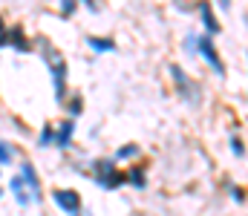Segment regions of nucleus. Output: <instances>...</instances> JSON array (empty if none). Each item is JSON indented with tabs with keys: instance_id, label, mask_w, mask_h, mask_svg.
Wrapping results in <instances>:
<instances>
[{
	"instance_id": "1",
	"label": "nucleus",
	"mask_w": 248,
	"mask_h": 216,
	"mask_svg": "<svg viewBox=\"0 0 248 216\" xmlns=\"http://www.w3.org/2000/svg\"><path fill=\"white\" fill-rule=\"evenodd\" d=\"M35 46L41 49V58L44 64L49 67V75H52V92H55V101L63 104L66 101V78H69V67L63 61V55L44 38H35Z\"/></svg>"
},
{
	"instance_id": "2",
	"label": "nucleus",
	"mask_w": 248,
	"mask_h": 216,
	"mask_svg": "<svg viewBox=\"0 0 248 216\" xmlns=\"http://www.w3.org/2000/svg\"><path fill=\"white\" fill-rule=\"evenodd\" d=\"M93 179H95L98 187H104V190H116V187H122L124 185V170L116 167L113 158H95V161H93Z\"/></svg>"
},
{
	"instance_id": "3",
	"label": "nucleus",
	"mask_w": 248,
	"mask_h": 216,
	"mask_svg": "<svg viewBox=\"0 0 248 216\" xmlns=\"http://www.w3.org/2000/svg\"><path fill=\"white\" fill-rule=\"evenodd\" d=\"M52 202H55V208L66 216H81L84 214V199H81V193L75 190V187H55L52 193Z\"/></svg>"
},
{
	"instance_id": "4",
	"label": "nucleus",
	"mask_w": 248,
	"mask_h": 216,
	"mask_svg": "<svg viewBox=\"0 0 248 216\" xmlns=\"http://www.w3.org/2000/svg\"><path fill=\"white\" fill-rule=\"evenodd\" d=\"M17 176L23 179V185H26V190H29L32 202H41V199H44V185H41L38 167H35L29 158H20V164H17Z\"/></svg>"
},
{
	"instance_id": "5",
	"label": "nucleus",
	"mask_w": 248,
	"mask_h": 216,
	"mask_svg": "<svg viewBox=\"0 0 248 216\" xmlns=\"http://www.w3.org/2000/svg\"><path fill=\"white\" fill-rule=\"evenodd\" d=\"M9 49H15L17 55H29L35 49V38L23 26H9Z\"/></svg>"
},
{
	"instance_id": "6",
	"label": "nucleus",
	"mask_w": 248,
	"mask_h": 216,
	"mask_svg": "<svg viewBox=\"0 0 248 216\" xmlns=\"http://www.w3.org/2000/svg\"><path fill=\"white\" fill-rule=\"evenodd\" d=\"M75 139V118H61L55 124V147L58 150H69Z\"/></svg>"
},
{
	"instance_id": "7",
	"label": "nucleus",
	"mask_w": 248,
	"mask_h": 216,
	"mask_svg": "<svg viewBox=\"0 0 248 216\" xmlns=\"http://www.w3.org/2000/svg\"><path fill=\"white\" fill-rule=\"evenodd\" d=\"M9 193H12L15 205H17V208H23V211H26L29 205H35V202H32V196H29V190H26V185H23V179H20L17 173L9 179Z\"/></svg>"
},
{
	"instance_id": "8",
	"label": "nucleus",
	"mask_w": 248,
	"mask_h": 216,
	"mask_svg": "<svg viewBox=\"0 0 248 216\" xmlns=\"http://www.w3.org/2000/svg\"><path fill=\"white\" fill-rule=\"evenodd\" d=\"M193 46L202 52V58H205V61H208V64H211L217 72H219V75L225 72L222 61H219V55H217V49H214V43H211V38H196V41H193Z\"/></svg>"
},
{
	"instance_id": "9",
	"label": "nucleus",
	"mask_w": 248,
	"mask_h": 216,
	"mask_svg": "<svg viewBox=\"0 0 248 216\" xmlns=\"http://www.w3.org/2000/svg\"><path fill=\"white\" fill-rule=\"evenodd\" d=\"M170 75H173V84H176V89L185 95L187 101H193V98H196V84H193V81L185 75V70H179V67H170Z\"/></svg>"
},
{
	"instance_id": "10",
	"label": "nucleus",
	"mask_w": 248,
	"mask_h": 216,
	"mask_svg": "<svg viewBox=\"0 0 248 216\" xmlns=\"http://www.w3.org/2000/svg\"><path fill=\"white\" fill-rule=\"evenodd\" d=\"M35 147L38 150H52L55 147V124H44L35 136Z\"/></svg>"
},
{
	"instance_id": "11",
	"label": "nucleus",
	"mask_w": 248,
	"mask_h": 216,
	"mask_svg": "<svg viewBox=\"0 0 248 216\" xmlns=\"http://www.w3.org/2000/svg\"><path fill=\"white\" fill-rule=\"evenodd\" d=\"M61 107L66 110V118H81V115H84V98H81L78 92L66 95V101H63Z\"/></svg>"
},
{
	"instance_id": "12",
	"label": "nucleus",
	"mask_w": 248,
	"mask_h": 216,
	"mask_svg": "<svg viewBox=\"0 0 248 216\" xmlns=\"http://www.w3.org/2000/svg\"><path fill=\"white\" fill-rule=\"evenodd\" d=\"M196 9H199V17H202L205 29H208L211 35H217V32H219V23H217V17H214V12H211V3H208V0H202Z\"/></svg>"
},
{
	"instance_id": "13",
	"label": "nucleus",
	"mask_w": 248,
	"mask_h": 216,
	"mask_svg": "<svg viewBox=\"0 0 248 216\" xmlns=\"http://www.w3.org/2000/svg\"><path fill=\"white\" fill-rule=\"evenodd\" d=\"M15 161H17V144L0 139V167H9V164H15Z\"/></svg>"
},
{
	"instance_id": "14",
	"label": "nucleus",
	"mask_w": 248,
	"mask_h": 216,
	"mask_svg": "<svg viewBox=\"0 0 248 216\" xmlns=\"http://www.w3.org/2000/svg\"><path fill=\"white\" fill-rule=\"evenodd\" d=\"M87 46H90L95 55H107V52H113V49H116V43H113L110 38H95V35H90V38H87Z\"/></svg>"
},
{
	"instance_id": "15",
	"label": "nucleus",
	"mask_w": 248,
	"mask_h": 216,
	"mask_svg": "<svg viewBox=\"0 0 248 216\" xmlns=\"http://www.w3.org/2000/svg\"><path fill=\"white\" fill-rule=\"evenodd\" d=\"M124 182H127V185H133V187H144V182H147V179H144V170H141V167H133L130 173H124Z\"/></svg>"
},
{
	"instance_id": "16",
	"label": "nucleus",
	"mask_w": 248,
	"mask_h": 216,
	"mask_svg": "<svg viewBox=\"0 0 248 216\" xmlns=\"http://www.w3.org/2000/svg\"><path fill=\"white\" fill-rule=\"evenodd\" d=\"M78 6H81L78 0H58V12H61L63 17H72L78 12Z\"/></svg>"
},
{
	"instance_id": "17",
	"label": "nucleus",
	"mask_w": 248,
	"mask_h": 216,
	"mask_svg": "<svg viewBox=\"0 0 248 216\" xmlns=\"http://www.w3.org/2000/svg\"><path fill=\"white\" fill-rule=\"evenodd\" d=\"M133 156H139V147L136 144H124L116 150V161H124V158H133Z\"/></svg>"
},
{
	"instance_id": "18",
	"label": "nucleus",
	"mask_w": 248,
	"mask_h": 216,
	"mask_svg": "<svg viewBox=\"0 0 248 216\" xmlns=\"http://www.w3.org/2000/svg\"><path fill=\"white\" fill-rule=\"evenodd\" d=\"M9 46V23L0 17V49H6Z\"/></svg>"
},
{
	"instance_id": "19",
	"label": "nucleus",
	"mask_w": 248,
	"mask_h": 216,
	"mask_svg": "<svg viewBox=\"0 0 248 216\" xmlns=\"http://www.w3.org/2000/svg\"><path fill=\"white\" fill-rule=\"evenodd\" d=\"M78 3H84L90 12H98V3H95V0H78Z\"/></svg>"
},
{
	"instance_id": "20",
	"label": "nucleus",
	"mask_w": 248,
	"mask_h": 216,
	"mask_svg": "<svg viewBox=\"0 0 248 216\" xmlns=\"http://www.w3.org/2000/svg\"><path fill=\"white\" fill-rule=\"evenodd\" d=\"M217 3H219V6H222V12H225V9H228V6H231V0H217Z\"/></svg>"
},
{
	"instance_id": "21",
	"label": "nucleus",
	"mask_w": 248,
	"mask_h": 216,
	"mask_svg": "<svg viewBox=\"0 0 248 216\" xmlns=\"http://www.w3.org/2000/svg\"><path fill=\"white\" fill-rule=\"evenodd\" d=\"M3 196H6V190H3V187H0V199H3Z\"/></svg>"
},
{
	"instance_id": "22",
	"label": "nucleus",
	"mask_w": 248,
	"mask_h": 216,
	"mask_svg": "<svg viewBox=\"0 0 248 216\" xmlns=\"http://www.w3.org/2000/svg\"><path fill=\"white\" fill-rule=\"evenodd\" d=\"M0 176H3V167H0Z\"/></svg>"
}]
</instances>
